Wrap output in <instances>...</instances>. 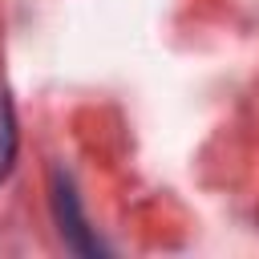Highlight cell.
<instances>
[{
    "mask_svg": "<svg viewBox=\"0 0 259 259\" xmlns=\"http://www.w3.org/2000/svg\"><path fill=\"white\" fill-rule=\"evenodd\" d=\"M53 210H57V223H61V239L69 251H81V255H101L105 247L93 239L81 206H77V194H73V182L57 170L53 174Z\"/></svg>",
    "mask_w": 259,
    "mask_h": 259,
    "instance_id": "1",
    "label": "cell"
},
{
    "mask_svg": "<svg viewBox=\"0 0 259 259\" xmlns=\"http://www.w3.org/2000/svg\"><path fill=\"white\" fill-rule=\"evenodd\" d=\"M16 146H20V138H16V113H12V101L0 93V182L16 166Z\"/></svg>",
    "mask_w": 259,
    "mask_h": 259,
    "instance_id": "2",
    "label": "cell"
}]
</instances>
